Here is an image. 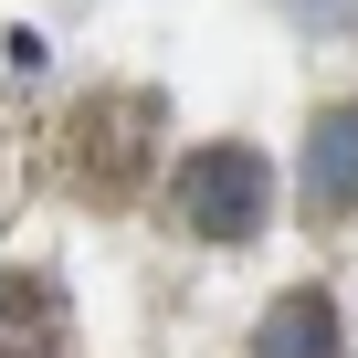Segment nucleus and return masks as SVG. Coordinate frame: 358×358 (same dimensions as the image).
<instances>
[{
    "label": "nucleus",
    "mask_w": 358,
    "mask_h": 358,
    "mask_svg": "<svg viewBox=\"0 0 358 358\" xmlns=\"http://www.w3.org/2000/svg\"><path fill=\"white\" fill-rule=\"evenodd\" d=\"M264 211H274V169L232 137H211L169 169V222L201 243H243V232H264Z\"/></svg>",
    "instance_id": "nucleus-1"
},
{
    "label": "nucleus",
    "mask_w": 358,
    "mask_h": 358,
    "mask_svg": "<svg viewBox=\"0 0 358 358\" xmlns=\"http://www.w3.org/2000/svg\"><path fill=\"white\" fill-rule=\"evenodd\" d=\"M148 127H158V95H85L64 116V169L85 201H137L148 179Z\"/></svg>",
    "instance_id": "nucleus-2"
},
{
    "label": "nucleus",
    "mask_w": 358,
    "mask_h": 358,
    "mask_svg": "<svg viewBox=\"0 0 358 358\" xmlns=\"http://www.w3.org/2000/svg\"><path fill=\"white\" fill-rule=\"evenodd\" d=\"M306 211L316 222H348L358 211V106H327L316 137H306Z\"/></svg>",
    "instance_id": "nucleus-3"
},
{
    "label": "nucleus",
    "mask_w": 358,
    "mask_h": 358,
    "mask_svg": "<svg viewBox=\"0 0 358 358\" xmlns=\"http://www.w3.org/2000/svg\"><path fill=\"white\" fill-rule=\"evenodd\" d=\"M74 327H64V295L43 274H11L0 264V358H64Z\"/></svg>",
    "instance_id": "nucleus-4"
},
{
    "label": "nucleus",
    "mask_w": 358,
    "mask_h": 358,
    "mask_svg": "<svg viewBox=\"0 0 358 358\" xmlns=\"http://www.w3.org/2000/svg\"><path fill=\"white\" fill-rule=\"evenodd\" d=\"M243 358H337V306H327L316 285H295V295H274Z\"/></svg>",
    "instance_id": "nucleus-5"
}]
</instances>
